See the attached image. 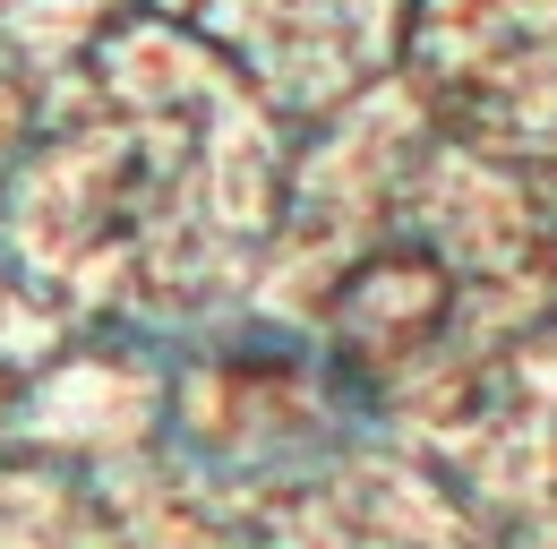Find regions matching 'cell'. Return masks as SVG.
<instances>
[{
    "instance_id": "cell-1",
    "label": "cell",
    "mask_w": 557,
    "mask_h": 549,
    "mask_svg": "<svg viewBox=\"0 0 557 549\" xmlns=\"http://www.w3.org/2000/svg\"><path fill=\"white\" fill-rule=\"evenodd\" d=\"M446 301H455V283H446V267H437L429 249H386V258H369V267L344 274V292H335V335H344L351 352H404V343L437 335Z\"/></svg>"
}]
</instances>
